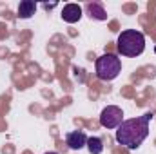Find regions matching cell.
Here are the masks:
<instances>
[{
  "mask_svg": "<svg viewBox=\"0 0 156 154\" xmlns=\"http://www.w3.org/2000/svg\"><path fill=\"white\" fill-rule=\"evenodd\" d=\"M154 53H156V47H154Z\"/></svg>",
  "mask_w": 156,
  "mask_h": 154,
  "instance_id": "cell-12",
  "label": "cell"
},
{
  "mask_svg": "<svg viewBox=\"0 0 156 154\" xmlns=\"http://www.w3.org/2000/svg\"><path fill=\"white\" fill-rule=\"evenodd\" d=\"M85 9H87V15H89L91 18L100 20V22L107 20V13H105L104 5H102L100 2H89V4L85 5Z\"/></svg>",
  "mask_w": 156,
  "mask_h": 154,
  "instance_id": "cell-7",
  "label": "cell"
},
{
  "mask_svg": "<svg viewBox=\"0 0 156 154\" xmlns=\"http://www.w3.org/2000/svg\"><path fill=\"white\" fill-rule=\"evenodd\" d=\"M85 147L89 149L91 154H102L104 152V142H102V138H98V136L87 138V145H85Z\"/></svg>",
  "mask_w": 156,
  "mask_h": 154,
  "instance_id": "cell-9",
  "label": "cell"
},
{
  "mask_svg": "<svg viewBox=\"0 0 156 154\" xmlns=\"http://www.w3.org/2000/svg\"><path fill=\"white\" fill-rule=\"evenodd\" d=\"M153 116H154L153 113H145L144 116L122 121L116 131V142L127 147L129 151L138 149L149 136V121L153 120Z\"/></svg>",
  "mask_w": 156,
  "mask_h": 154,
  "instance_id": "cell-1",
  "label": "cell"
},
{
  "mask_svg": "<svg viewBox=\"0 0 156 154\" xmlns=\"http://www.w3.org/2000/svg\"><path fill=\"white\" fill-rule=\"evenodd\" d=\"M62 18H64V22H67V24L78 22V20L82 18V7H80L78 4H67V5H64V9H62Z\"/></svg>",
  "mask_w": 156,
  "mask_h": 154,
  "instance_id": "cell-6",
  "label": "cell"
},
{
  "mask_svg": "<svg viewBox=\"0 0 156 154\" xmlns=\"http://www.w3.org/2000/svg\"><path fill=\"white\" fill-rule=\"evenodd\" d=\"M116 49L122 56H127V58L140 56L145 51V37H144V33H140L136 29L122 31L116 40Z\"/></svg>",
  "mask_w": 156,
  "mask_h": 154,
  "instance_id": "cell-2",
  "label": "cell"
},
{
  "mask_svg": "<svg viewBox=\"0 0 156 154\" xmlns=\"http://www.w3.org/2000/svg\"><path fill=\"white\" fill-rule=\"evenodd\" d=\"M37 11V4L33 0H24L18 5V18H31Z\"/></svg>",
  "mask_w": 156,
  "mask_h": 154,
  "instance_id": "cell-8",
  "label": "cell"
},
{
  "mask_svg": "<svg viewBox=\"0 0 156 154\" xmlns=\"http://www.w3.org/2000/svg\"><path fill=\"white\" fill-rule=\"evenodd\" d=\"M56 5V2H53V4H44V9H53Z\"/></svg>",
  "mask_w": 156,
  "mask_h": 154,
  "instance_id": "cell-10",
  "label": "cell"
},
{
  "mask_svg": "<svg viewBox=\"0 0 156 154\" xmlns=\"http://www.w3.org/2000/svg\"><path fill=\"white\" fill-rule=\"evenodd\" d=\"M66 143H67L69 149L80 151V149H83V147L87 145V136H85V132H82V131H73V132H69V134L66 136Z\"/></svg>",
  "mask_w": 156,
  "mask_h": 154,
  "instance_id": "cell-5",
  "label": "cell"
},
{
  "mask_svg": "<svg viewBox=\"0 0 156 154\" xmlns=\"http://www.w3.org/2000/svg\"><path fill=\"white\" fill-rule=\"evenodd\" d=\"M96 76L104 82H111L122 73V62L116 54H102L98 60H96Z\"/></svg>",
  "mask_w": 156,
  "mask_h": 154,
  "instance_id": "cell-3",
  "label": "cell"
},
{
  "mask_svg": "<svg viewBox=\"0 0 156 154\" xmlns=\"http://www.w3.org/2000/svg\"><path fill=\"white\" fill-rule=\"evenodd\" d=\"M122 121H123V111L116 105H107L100 114V123L105 129H118Z\"/></svg>",
  "mask_w": 156,
  "mask_h": 154,
  "instance_id": "cell-4",
  "label": "cell"
},
{
  "mask_svg": "<svg viewBox=\"0 0 156 154\" xmlns=\"http://www.w3.org/2000/svg\"><path fill=\"white\" fill-rule=\"evenodd\" d=\"M45 154H58V152H45Z\"/></svg>",
  "mask_w": 156,
  "mask_h": 154,
  "instance_id": "cell-11",
  "label": "cell"
}]
</instances>
